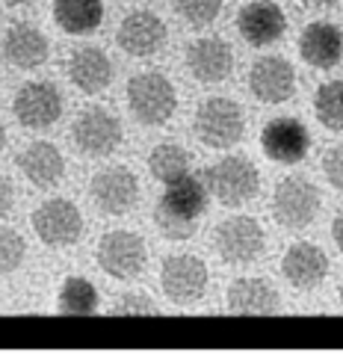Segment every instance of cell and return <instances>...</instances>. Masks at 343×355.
I'll return each mask as SVG.
<instances>
[{
	"instance_id": "obj_24",
	"label": "cell",
	"mask_w": 343,
	"mask_h": 355,
	"mask_svg": "<svg viewBox=\"0 0 343 355\" xmlns=\"http://www.w3.org/2000/svg\"><path fill=\"white\" fill-rule=\"evenodd\" d=\"M53 21L71 36H83L101 27L104 3L101 0H53Z\"/></svg>"
},
{
	"instance_id": "obj_1",
	"label": "cell",
	"mask_w": 343,
	"mask_h": 355,
	"mask_svg": "<svg viewBox=\"0 0 343 355\" xmlns=\"http://www.w3.org/2000/svg\"><path fill=\"white\" fill-rule=\"evenodd\" d=\"M207 210V187L202 178L184 175L181 181L166 184V193L154 207V225L166 240H190L198 228V219Z\"/></svg>"
},
{
	"instance_id": "obj_5",
	"label": "cell",
	"mask_w": 343,
	"mask_h": 355,
	"mask_svg": "<svg viewBox=\"0 0 343 355\" xmlns=\"http://www.w3.org/2000/svg\"><path fill=\"white\" fill-rule=\"evenodd\" d=\"M98 266L113 275L118 282H130L146 270V261H148V249H146V240H142L137 231H107L98 243Z\"/></svg>"
},
{
	"instance_id": "obj_26",
	"label": "cell",
	"mask_w": 343,
	"mask_h": 355,
	"mask_svg": "<svg viewBox=\"0 0 343 355\" xmlns=\"http://www.w3.org/2000/svg\"><path fill=\"white\" fill-rule=\"evenodd\" d=\"M57 311L69 317H89L98 311V291L89 279L83 275H71L65 279L60 287V299H57Z\"/></svg>"
},
{
	"instance_id": "obj_14",
	"label": "cell",
	"mask_w": 343,
	"mask_h": 355,
	"mask_svg": "<svg viewBox=\"0 0 343 355\" xmlns=\"http://www.w3.org/2000/svg\"><path fill=\"white\" fill-rule=\"evenodd\" d=\"M249 89L263 104H284L296 92V71L281 57H263L249 69Z\"/></svg>"
},
{
	"instance_id": "obj_11",
	"label": "cell",
	"mask_w": 343,
	"mask_h": 355,
	"mask_svg": "<svg viewBox=\"0 0 343 355\" xmlns=\"http://www.w3.org/2000/svg\"><path fill=\"white\" fill-rule=\"evenodd\" d=\"M12 113L18 119V125H24L30 130L51 128L62 116V92L48 80H30L18 89L12 101Z\"/></svg>"
},
{
	"instance_id": "obj_28",
	"label": "cell",
	"mask_w": 343,
	"mask_h": 355,
	"mask_svg": "<svg viewBox=\"0 0 343 355\" xmlns=\"http://www.w3.org/2000/svg\"><path fill=\"white\" fill-rule=\"evenodd\" d=\"M178 15L184 21H190L193 27H204L210 21H216L219 9H222V0H172Z\"/></svg>"
},
{
	"instance_id": "obj_10",
	"label": "cell",
	"mask_w": 343,
	"mask_h": 355,
	"mask_svg": "<svg viewBox=\"0 0 343 355\" xmlns=\"http://www.w3.org/2000/svg\"><path fill=\"white\" fill-rule=\"evenodd\" d=\"M121 121L104 107H89L77 116L74 128H71V139L89 157H107L121 146Z\"/></svg>"
},
{
	"instance_id": "obj_22",
	"label": "cell",
	"mask_w": 343,
	"mask_h": 355,
	"mask_svg": "<svg viewBox=\"0 0 343 355\" xmlns=\"http://www.w3.org/2000/svg\"><path fill=\"white\" fill-rule=\"evenodd\" d=\"M69 77L80 92L98 95L113 80V60H109L101 48H95V44L77 48L69 60Z\"/></svg>"
},
{
	"instance_id": "obj_20",
	"label": "cell",
	"mask_w": 343,
	"mask_h": 355,
	"mask_svg": "<svg viewBox=\"0 0 343 355\" xmlns=\"http://www.w3.org/2000/svg\"><path fill=\"white\" fill-rule=\"evenodd\" d=\"M51 44L48 36L39 27L27 24V21H18V24L6 27L3 33V57L9 65L15 69H39L42 62H48Z\"/></svg>"
},
{
	"instance_id": "obj_25",
	"label": "cell",
	"mask_w": 343,
	"mask_h": 355,
	"mask_svg": "<svg viewBox=\"0 0 343 355\" xmlns=\"http://www.w3.org/2000/svg\"><path fill=\"white\" fill-rule=\"evenodd\" d=\"M148 172L160 184H175L184 175H190V151L181 148L178 142H160L148 154Z\"/></svg>"
},
{
	"instance_id": "obj_4",
	"label": "cell",
	"mask_w": 343,
	"mask_h": 355,
	"mask_svg": "<svg viewBox=\"0 0 343 355\" xmlns=\"http://www.w3.org/2000/svg\"><path fill=\"white\" fill-rule=\"evenodd\" d=\"M195 137L202 146L207 148H231L243 139V130H246V116L237 101L231 98H207V101L195 110Z\"/></svg>"
},
{
	"instance_id": "obj_35",
	"label": "cell",
	"mask_w": 343,
	"mask_h": 355,
	"mask_svg": "<svg viewBox=\"0 0 343 355\" xmlns=\"http://www.w3.org/2000/svg\"><path fill=\"white\" fill-rule=\"evenodd\" d=\"M6 6H24V3H30V0H3Z\"/></svg>"
},
{
	"instance_id": "obj_3",
	"label": "cell",
	"mask_w": 343,
	"mask_h": 355,
	"mask_svg": "<svg viewBox=\"0 0 343 355\" xmlns=\"http://www.w3.org/2000/svg\"><path fill=\"white\" fill-rule=\"evenodd\" d=\"M202 181L207 187V193L225 207L246 205L261 190V175H258V169H254V163L246 160V157H237V154H231V157H222L219 163L207 166Z\"/></svg>"
},
{
	"instance_id": "obj_32",
	"label": "cell",
	"mask_w": 343,
	"mask_h": 355,
	"mask_svg": "<svg viewBox=\"0 0 343 355\" xmlns=\"http://www.w3.org/2000/svg\"><path fill=\"white\" fill-rule=\"evenodd\" d=\"M0 198H3V202H0V210H3V216H6L9 210H12V181H9V178L0 181Z\"/></svg>"
},
{
	"instance_id": "obj_12",
	"label": "cell",
	"mask_w": 343,
	"mask_h": 355,
	"mask_svg": "<svg viewBox=\"0 0 343 355\" xmlns=\"http://www.w3.org/2000/svg\"><path fill=\"white\" fill-rule=\"evenodd\" d=\"M89 196L95 207L107 216H121L127 214L130 207L137 205L139 198V181L137 175L127 169V166H109V169H101L92 184H89Z\"/></svg>"
},
{
	"instance_id": "obj_15",
	"label": "cell",
	"mask_w": 343,
	"mask_h": 355,
	"mask_svg": "<svg viewBox=\"0 0 343 355\" xmlns=\"http://www.w3.org/2000/svg\"><path fill=\"white\" fill-rule=\"evenodd\" d=\"M237 30L252 48H267L287 33V15L272 0H254V3H246L240 9Z\"/></svg>"
},
{
	"instance_id": "obj_33",
	"label": "cell",
	"mask_w": 343,
	"mask_h": 355,
	"mask_svg": "<svg viewBox=\"0 0 343 355\" xmlns=\"http://www.w3.org/2000/svg\"><path fill=\"white\" fill-rule=\"evenodd\" d=\"M331 237H335V243H337V249L343 252V210L337 214V219H335V225H331Z\"/></svg>"
},
{
	"instance_id": "obj_27",
	"label": "cell",
	"mask_w": 343,
	"mask_h": 355,
	"mask_svg": "<svg viewBox=\"0 0 343 355\" xmlns=\"http://www.w3.org/2000/svg\"><path fill=\"white\" fill-rule=\"evenodd\" d=\"M314 116L326 130H343V80L323 83L314 95Z\"/></svg>"
},
{
	"instance_id": "obj_2",
	"label": "cell",
	"mask_w": 343,
	"mask_h": 355,
	"mask_svg": "<svg viewBox=\"0 0 343 355\" xmlns=\"http://www.w3.org/2000/svg\"><path fill=\"white\" fill-rule=\"evenodd\" d=\"M127 107L139 125L157 128L175 116L178 92L160 71H142L127 80Z\"/></svg>"
},
{
	"instance_id": "obj_30",
	"label": "cell",
	"mask_w": 343,
	"mask_h": 355,
	"mask_svg": "<svg viewBox=\"0 0 343 355\" xmlns=\"http://www.w3.org/2000/svg\"><path fill=\"white\" fill-rule=\"evenodd\" d=\"M157 311L160 308L154 305L146 293H121L118 302L109 308V314L113 317H154Z\"/></svg>"
},
{
	"instance_id": "obj_7",
	"label": "cell",
	"mask_w": 343,
	"mask_h": 355,
	"mask_svg": "<svg viewBox=\"0 0 343 355\" xmlns=\"http://www.w3.org/2000/svg\"><path fill=\"white\" fill-rule=\"evenodd\" d=\"M30 225L36 237L51 249L74 246L83 237V216L69 198H51V202L36 207L30 216Z\"/></svg>"
},
{
	"instance_id": "obj_36",
	"label": "cell",
	"mask_w": 343,
	"mask_h": 355,
	"mask_svg": "<svg viewBox=\"0 0 343 355\" xmlns=\"http://www.w3.org/2000/svg\"><path fill=\"white\" fill-rule=\"evenodd\" d=\"M340 302H343V282H340Z\"/></svg>"
},
{
	"instance_id": "obj_8",
	"label": "cell",
	"mask_w": 343,
	"mask_h": 355,
	"mask_svg": "<svg viewBox=\"0 0 343 355\" xmlns=\"http://www.w3.org/2000/svg\"><path fill=\"white\" fill-rule=\"evenodd\" d=\"M213 246L219 252V258L225 263H252L254 258H261L263 246H267V234H263L261 222L252 216H231L222 219L213 231Z\"/></svg>"
},
{
	"instance_id": "obj_31",
	"label": "cell",
	"mask_w": 343,
	"mask_h": 355,
	"mask_svg": "<svg viewBox=\"0 0 343 355\" xmlns=\"http://www.w3.org/2000/svg\"><path fill=\"white\" fill-rule=\"evenodd\" d=\"M323 175H326V181L335 187V190L343 193V142H340V146H331L326 151V157H323Z\"/></svg>"
},
{
	"instance_id": "obj_21",
	"label": "cell",
	"mask_w": 343,
	"mask_h": 355,
	"mask_svg": "<svg viewBox=\"0 0 343 355\" xmlns=\"http://www.w3.org/2000/svg\"><path fill=\"white\" fill-rule=\"evenodd\" d=\"M228 311L237 317H272L281 311V299L267 279H237L228 287Z\"/></svg>"
},
{
	"instance_id": "obj_19",
	"label": "cell",
	"mask_w": 343,
	"mask_h": 355,
	"mask_svg": "<svg viewBox=\"0 0 343 355\" xmlns=\"http://www.w3.org/2000/svg\"><path fill=\"white\" fill-rule=\"evenodd\" d=\"M299 57L311 69H335L343 57V30L331 21H314L299 36Z\"/></svg>"
},
{
	"instance_id": "obj_23",
	"label": "cell",
	"mask_w": 343,
	"mask_h": 355,
	"mask_svg": "<svg viewBox=\"0 0 343 355\" xmlns=\"http://www.w3.org/2000/svg\"><path fill=\"white\" fill-rule=\"evenodd\" d=\"M18 169L33 187L39 190H51L57 187L65 175V160L53 142H33L18 157Z\"/></svg>"
},
{
	"instance_id": "obj_18",
	"label": "cell",
	"mask_w": 343,
	"mask_h": 355,
	"mask_svg": "<svg viewBox=\"0 0 343 355\" xmlns=\"http://www.w3.org/2000/svg\"><path fill=\"white\" fill-rule=\"evenodd\" d=\"M118 48L130 57H154L166 44V24L154 12H130L118 24Z\"/></svg>"
},
{
	"instance_id": "obj_17",
	"label": "cell",
	"mask_w": 343,
	"mask_h": 355,
	"mask_svg": "<svg viewBox=\"0 0 343 355\" xmlns=\"http://www.w3.org/2000/svg\"><path fill=\"white\" fill-rule=\"evenodd\" d=\"M284 282L296 291H314L326 282L328 275V258L326 252L314 243H293L281 258Z\"/></svg>"
},
{
	"instance_id": "obj_9",
	"label": "cell",
	"mask_w": 343,
	"mask_h": 355,
	"mask_svg": "<svg viewBox=\"0 0 343 355\" xmlns=\"http://www.w3.org/2000/svg\"><path fill=\"white\" fill-rule=\"evenodd\" d=\"M163 296L175 305H193L207 291V266L195 254H169L160 266Z\"/></svg>"
},
{
	"instance_id": "obj_13",
	"label": "cell",
	"mask_w": 343,
	"mask_h": 355,
	"mask_svg": "<svg viewBox=\"0 0 343 355\" xmlns=\"http://www.w3.org/2000/svg\"><path fill=\"white\" fill-rule=\"evenodd\" d=\"M261 148L272 163L296 166L308 157L311 137H308V128L299 119L281 116V119L267 121V128L261 133Z\"/></svg>"
},
{
	"instance_id": "obj_29",
	"label": "cell",
	"mask_w": 343,
	"mask_h": 355,
	"mask_svg": "<svg viewBox=\"0 0 343 355\" xmlns=\"http://www.w3.org/2000/svg\"><path fill=\"white\" fill-rule=\"evenodd\" d=\"M24 254H27V243L15 228L0 231V270H3L6 275L15 272L18 266L24 263Z\"/></svg>"
},
{
	"instance_id": "obj_6",
	"label": "cell",
	"mask_w": 343,
	"mask_h": 355,
	"mask_svg": "<svg viewBox=\"0 0 343 355\" xmlns=\"http://www.w3.org/2000/svg\"><path fill=\"white\" fill-rule=\"evenodd\" d=\"M319 190L305 178H284L272 193V219L279 225L299 231L308 228L319 214Z\"/></svg>"
},
{
	"instance_id": "obj_34",
	"label": "cell",
	"mask_w": 343,
	"mask_h": 355,
	"mask_svg": "<svg viewBox=\"0 0 343 355\" xmlns=\"http://www.w3.org/2000/svg\"><path fill=\"white\" fill-rule=\"evenodd\" d=\"M302 3H308V6H335L337 0H302Z\"/></svg>"
},
{
	"instance_id": "obj_16",
	"label": "cell",
	"mask_w": 343,
	"mask_h": 355,
	"mask_svg": "<svg viewBox=\"0 0 343 355\" xmlns=\"http://www.w3.org/2000/svg\"><path fill=\"white\" fill-rule=\"evenodd\" d=\"M186 69L202 83H222L234 69V51L219 36H202L186 48Z\"/></svg>"
}]
</instances>
